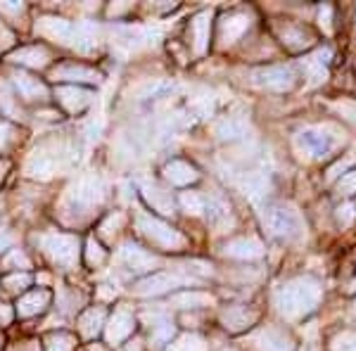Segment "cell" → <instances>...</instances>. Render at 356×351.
<instances>
[{"label": "cell", "mask_w": 356, "mask_h": 351, "mask_svg": "<svg viewBox=\"0 0 356 351\" xmlns=\"http://www.w3.org/2000/svg\"><path fill=\"white\" fill-rule=\"evenodd\" d=\"M318 302L321 287L312 278H295L275 292V307H278L280 316H285L288 320H297L312 313Z\"/></svg>", "instance_id": "cell-1"}, {"label": "cell", "mask_w": 356, "mask_h": 351, "mask_svg": "<svg viewBox=\"0 0 356 351\" xmlns=\"http://www.w3.org/2000/svg\"><path fill=\"white\" fill-rule=\"evenodd\" d=\"M340 145V133L332 126H312L295 136V147L302 152V157L321 159Z\"/></svg>", "instance_id": "cell-2"}, {"label": "cell", "mask_w": 356, "mask_h": 351, "mask_svg": "<svg viewBox=\"0 0 356 351\" xmlns=\"http://www.w3.org/2000/svg\"><path fill=\"white\" fill-rule=\"evenodd\" d=\"M264 223L268 233L280 240H297L304 233V221L300 211L290 204H271L264 211Z\"/></svg>", "instance_id": "cell-3"}, {"label": "cell", "mask_w": 356, "mask_h": 351, "mask_svg": "<svg viewBox=\"0 0 356 351\" xmlns=\"http://www.w3.org/2000/svg\"><path fill=\"white\" fill-rule=\"evenodd\" d=\"M138 230H140L152 245L164 247V250H181V247L186 245V238H183L178 230H174L169 223L159 221V218H154V216L138 218Z\"/></svg>", "instance_id": "cell-4"}, {"label": "cell", "mask_w": 356, "mask_h": 351, "mask_svg": "<svg viewBox=\"0 0 356 351\" xmlns=\"http://www.w3.org/2000/svg\"><path fill=\"white\" fill-rule=\"evenodd\" d=\"M297 76L290 67L273 65V67H261L252 72V83L261 90H271V93H285L295 85Z\"/></svg>", "instance_id": "cell-5"}, {"label": "cell", "mask_w": 356, "mask_h": 351, "mask_svg": "<svg viewBox=\"0 0 356 351\" xmlns=\"http://www.w3.org/2000/svg\"><path fill=\"white\" fill-rule=\"evenodd\" d=\"M43 247L50 254V259L65 268H72L79 259V238H74V235H62V233L45 235Z\"/></svg>", "instance_id": "cell-6"}, {"label": "cell", "mask_w": 356, "mask_h": 351, "mask_svg": "<svg viewBox=\"0 0 356 351\" xmlns=\"http://www.w3.org/2000/svg\"><path fill=\"white\" fill-rule=\"evenodd\" d=\"M186 280L188 278H183V275H178V273H152V275H147V278L138 280L134 285V292L140 297H157V295H164V292L174 290V287H181Z\"/></svg>", "instance_id": "cell-7"}, {"label": "cell", "mask_w": 356, "mask_h": 351, "mask_svg": "<svg viewBox=\"0 0 356 351\" xmlns=\"http://www.w3.org/2000/svg\"><path fill=\"white\" fill-rule=\"evenodd\" d=\"M252 347L257 351H295V342L285 330L278 327H264L252 337Z\"/></svg>", "instance_id": "cell-8"}, {"label": "cell", "mask_w": 356, "mask_h": 351, "mask_svg": "<svg viewBox=\"0 0 356 351\" xmlns=\"http://www.w3.org/2000/svg\"><path fill=\"white\" fill-rule=\"evenodd\" d=\"M275 33H278V38L283 41L285 48L290 50H307L314 43V33L309 28L295 24V22H278Z\"/></svg>", "instance_id": "cell-9"}, {"label": "cell", "mask_w": 356, "mask_h": 351, "mask_svg": "<svg viewBox=\"0 0 356 351\" xmlns=\"http://www.w3.org/2000/svg\"><path fill=\"white\" fill-rule=\"evenodd\" d=\"M36 31L48 38H55V41H60V43H69L74 38L72 22L62 19V17H41L36 24Z\"/></svg>", "instance_id": "cell-10"}, {"label": "cell", "mask_w": 356, "mask_h": 351, "mask_svg": "<svg viewBox=\"0 0 356 351\" xmlns=\"http://www.w3.org/2000/svg\"><path fill=\"white\" fill-rule=\"evenodd\" d=\"M223 254L231 259H243V261H252V259L264 256V245L257 238H238L231 240L223 247Z\"/></svg>", "instance_id": "cell-11"}, {"label": "cell", "mask_w": 356, "mask_h": 351, "mask_svg": "<svg viewBox=\"0 0 356 351\" xmlns=\"http://www.w3.org/2000/svg\"><path fill=\"white\" fill-rule=\"evenodd\" d=\"M72 199L79 206H93L102 199V183L97 178H81V181L74 186L72 190Z\"/></svg>", "instance_id": "cell-12"}, {"label": "cell", "mask_w": 356, "mask_h": 351, "mask_svg": "<svg viewBox=\"0 0 356 351\" xmlns=\"http://www.w3.org/2000/svg\"><path fill=\"white\" fill-rule=\"evenodd\" d=\"M55 95H57V102L72 114L83 112V109L90 105V93L83 88H76V85H60Z\"/></svg>", "instance_id": "cell-13"}, {"label": "cell", "mask_w": 356, "mask_h": 351, "mask_svg": "<svg viewBox=\"0 0 356 351\" xmlns=\"http://www.w3.org/2000/svg\"><path fill=\"white\" fill-rule=\"evenodd\" d=\"M134 327H136V320L129 311L126 309L114 311V316L110 318V325H107V339H110L112 344H122L124 339L134 332Z\"/></svg>", "instance_id": "cell-14"}, {"label": "cell", "mask_w": 356, "mask_h": 351, "mask_svg": "<svg viewBox=\"0 0 356 351\" xmlns=\"http://www.w3.org/2000/svg\"><path fill=\"white\" fill-rule=\"evenodd\" d=\"M164 176L171 186H191L200 178L197 169L193 164L183 162V159H171L169 164L164 166Z\"/></svg>", "instance_id": "cell-15"}, {"label": "cell", "mask_w": 356, "mask_h": 351, "mask_svg": "<svg viewBox=\"0 0 356 351\" xmlns=\"http://www.w3.org/2000/svg\"><path fill=\"white\" fill-rule=\"evenodd\" d=\"M10 62H17V65L24 67H33V69H43L50 62V53L43 48V45H26V48H19L10 55Z\"/></svg>", "instance_id": "cell-16"}, {"label": "cell", "mask_w": 356, "mask_h": 351, "mask_svg": "<svg viewBox=\"0 0 356 351\" xmlns=\"http://www.w3.org/2000/svg\"><path fill=\"white\" fill-rule=\"evenodd\" d=\"M13 83H15L17 93L22 97H26V100H41V97L48 95L45 85L26 72H13Z\"/></svg>", "instance_id": "cell-17"}, {"label": "cell", "mask_w": 356, "mask_h": 351, "mask_svg": "<svg viewBox=\"0 0 356 351\" xmlns=\"http://www.w3.org/2000/svg\"><path fill=\"white\" fill-rule=\"evenodd\" d=\"M50 304V292L48 290H33V292H26L24 297L17 302V313L22 318H29V316H36L45 311V307Z\"/></svg>", "instance_id": "cell-18"}, {"label": "cell", "mask_w": 356, "mask_h": 351, "mask_svg": "<svg viewBox=\"0 0 356 351\" xmlns=\"http://www.w3.org/2000/svg\"><path fill=\"white\" fill-rule=\"evenodd\" d=\"M209 28H211V13L195 15V19L191 22V31H193L195 53L197 55H202L209 48Z\"/></svg>", "instance_id": "cell-19"}, {"label": "cell", "mask_w": 356, "mask_h": 351, "mask_svg": "<svg viewBox=\"0 0 356 351\" xmlns=\"http://www.w3.org/2000/svg\"><path fill=\"white\" fill-rule=\"evenodd\" d=\"M119 256H122V261L126 263V268H131L134 273L154 266V256L147 254L145 250H140L138 245H131V243L122 247V254Z\"/></svg>", "instance_id": "cell-20"}, {"label": "cell", "mask_w": 356, "mask_h": 351, "mask_svg": "<svg viewBox=\"0 0 356 351\" xmlns=\"http://www.w3.org/2000/svg\"><path fill=\"white\" fill-rule=\"evenodd\" d=\"M247 26H250V17H247V15L235 13V15L223 17V22H221V26H219L221 41H223V43L238 41V38L247 31Z\"/></svg>", "instance_id": "cell-21"}, {"label": "cell", "mask_w": 356, "mask_h": 351, "mask_svg": "<svg viewBox=\"0 0 356 351\" xmlns=\"http://www.w3.org/2000/svg\"><path fill=\"white\" fill-rule=\"evenodd\" d=\"M221 320H223V325H226V330L240 332V330H245V327H250L252 323H254L257 313L254 311H247L243 307H231L228 311H223L221 313Z\"/></svg>", "instance_id": "cell-22"}, {"label": "cell", "mask_w": 356, "mask_h": 351, "mask_svg": "<svg viewBox=\"0 0 356 351\" xmlns=\"http://www.w3.org/2000/svg\"><path fill=\"white\" fill-rule=\"evenodd\" d=\"M55 79L60 81H86V83H93L97 81V72L90 67H83V65H62L55 69Z\"/></svg>", "instance_id": "cell-23"}, {"label": "cell", "mask_w": 356, "mask_h": 351, "mask_svg": "<svg viewBox=\"0 0 356 351\" xmlns=\"http://www.w3.org/2000/svg\"><path fill=\"white\" fill-rule=\"evenodd\" d=\"M143 197L147 199V204H150L154 211H162V214H171V211H174V199H171V195L164 193L162 188L143 186Z\"/></svg>", "instance_id": "cell-24"}, {"label": "cell", "mask_w": 356, "mask_h": 351, "mask_svg": "<svg viewBox=\"0 0 356 351\" xmlns=\"http://www.w3.org/2000/svg\"><path fill=\"white\" fill-rule=\"evenodd\" d=\"M214 133L221 138V140H238L247 133V122L240 117H228L221 119L219 124L214 126Z\"/></svg>", "instance_id": "cell-25"}, {"label": "cell", "mask_w": 356, "mask_h": 351, "mask_svg": "<svg viewBox=\"0 0 356 351\" xmlns=\"http://www.w3.org/2000/svg\"><path fill=\"white\" fill-rule=\"evenodd\" d=\"M102 323H105V309H88L86 313L81 316V320H79V330H81L83 337L93 339L97 332H100Z\"/></svg>", "instance_id": "cell-26"}, {"label": "cell", "mask_w": 356, "mask_h": 351, "mask_svg": "<svg viewBox=\"0 0 356 351\" xmlns=\"http://www.w3.org/2000/svg\"><path fill=\"white\" fill-rule=\"evenodd\" d=\"M211 302L214 299H211V295H207V292H181V295L171 297V304L178 309H200Z\"/></svg>", "instance_id": "cell-27"}, {"label": "cell", "mask_w": 356, "mask_h": 351, "mask_svg": "<svg viewBox=\"0 0 356 351\" xmlns=\"http://www.w3.org/2000/svg\"><path fill=\"white\" fill-rule=\"evenodd\" d=\"M238 186H240V190H243L245 195H250L252 199H257V197H261V195L266 193L268 181L261 174H245L243 178H240Z\"/></svg>", "instance_id": "cell-28"}, {"label": "cell", "mask_w": 356, "mask_h": 351, "mask_svg": "<svg viewBox=\"0 0 356 351\" xmlns=\"http://www.w3.org/2000/svg\"><path fill=\"white\" fill-rule=\"evenodd\" d=\"M76 45L81 50H93L97 43V26L93 22H83V24L76 26Z\"/></svg>", "instance_id": "cell-29"}, {"label": "cell", "mask_w": 356, "mask_h": 351, "mask_svg": "<svg viewBox=\"0 0 356 351\" xmlns=\"http://www.w3.org/2000/svg\"><path fill=\"white\" fill-rule=\"evenodd\" d=\"M45 351H74V337L67 332H53L45 337Z\"/></svg>", "instance_id": "cell-30"}, {"label": "cell", "mask_w": 356, "mask_h": 351, "mask_svg": "<svg viewBox=\"0 0 356 351\" xmlns=\"http://www.w3.org/2000/svg\"><path fill=\"white\" fill-rule=\"evenodd\" d=\"M207 218H209L214 226H219V223L228 221V206L221 202V199H211L209 204H207Z\"/></svg>", "instance_id": "cell-31"}, {"label": "cell", "mask_w": 356, "mask_h": 351, "mask_svg": "<svg viewBox=\"0 0 356 351\" xmlns=\"http://www.w3.org/2000/svg\"><path fill=\"white\" fill-rule=\"evenodd\" d=\"M29 171H31V176H50V171H53V162H50L45 154H33L31 164H29Z\"/></svg>", "instance_id": "cell-32"}, {"label": "cell", "mask_w": 356, "mask_h": 351, "mask_svg": "<svg viewBox=\"0 0 356 351\" xmlns=\"http://www.w3.org/2000/svg\"><path fill=\"white\" fill-rule=\"evenodd\" d=\"M102 261H105V250L100 247V243H95V238H90L88 245H86V263L88 266H100Z\"/></svg>", "instance_id": "cell-33"}, {"label": "cell", "mask_w": 356, "mask_h": 351, "mask_svg": "<svg viewBox=\"0 0 356 351\" xmlns=\"http://www.w3.org/2000/svg\"><path fill=\"white\" fill-rule=\"evenodd\" d=\"M330 351H356V332H340L332 339Z\"/></svg>", "instance_id": "cell-34"}, {"label": "cell", "mask_w": 356, "mask_h": 351, "mask_svg": "<svg viewBox=\"0 0 356 351\" xmlns=\"http://www.w3.org/2000/svg\"><path fill=\"white\" fill-rule=\"evenodd\" d=\"M181 204L186 206L188 214H202V211H204V202H202V197H200L197 193H183Z\"/></svg>", "instance_id": "cell-35"}, {"label": "cell", "mask_w": 356, "mask_h": 351, "mask_svg": "<svg viewBox=\"0 0 356 351\" xmlns=\"http://www.w3.org/2000/svg\"><path fill=\"white\" fill-rule=\"evenodd\" d=\"M29 283H31V275H29V273L8 275V278L3 280L5 290H10V292H19V290H24V287H29Z\"/></svg>", "instance_id": "cell-36"}, {"label": "cell", "mask_w": 356, "mask_h": 351, "mask_svg": "<svg viewBox=\"0 0 356 351\" xmlns=\"http://www.w3.org/2000/svg\"><path fill=\"white\" fill-rule=\"evenodd\" d=\"M174 335V325L171 323H162V325H154V332H152V342L154 344H166Z\"/></svg>", "instance_id": "cell-37"}, {"label": "cell", "mask_w": 356, "mask_h": 351, "mask_svg": "<svg viewBox=\"0 0 356 351\" xmlns=\"http://www.w3.org/2000/svg\"><path fill=\"white\" fill-rule=\"evenodd\" d=\"M0 109H3L8 117H15L17 114V107H15V100H13V93H10L5 85H0Z\"/></svg>", "instance_id": "cell-38"}, {"label": "cell", "mask_w": 356, "mask_h": 351, "mask_svg": "<svg viewBox=\"0 0 356 351\" xmlns=\"http://www.w3.org/2000/svg\"><path fill=\"white\" fill-rule=\"evenodd\" d=\"M337 190H340L342 195H354L356 193V171H347L340 183H337Z\"/></svg>", "instance_id": "cell-39"}, {"label": "cell", "mask_w": 356, "mask_h": 351, "mask_svg": "<svg viewBox=\"0 0 356 351\" xmlns=\"http://www.w3.org/2000/svg\"><path fill=\"white\" fill-rule=\"evenodd\" d=\"M354 216H356V206L352 202L342 204L340 209H337V221H340L342 226H349V223L354 221Z\"/></svg>", "instance_id": "cell-40"}, {"label": "cell", "mask_w": 356, "mask_h": 351, "mask_svg": "<svg viewBox=\"0 0 356 351\" xmlns=\"http://www.w3.org/2000/svg\"><path fill=\"white\" fill-rule=\"evenodd\" d=\"M13 263H17V266H22V268H29V259L22 254V252H17V250L10 252L8 259L3 261V266L5 268H13Z\"/></svg>", "instance_id": "cell-41"}, {"label": "cell", "mask_w": 356, "mask_h": 351, "mask_svg": "<svg viewBox=\"0 0 356 351\" xmlns=\"http://www.w3.org/2000/svg\"><path fill=\"white\" fill-rule=\"evenodd\" d=\"M352 162H354V157H347L344 162H337L335 166H332V169L328 171V178H330V181H332L335 176H340V171H342V176H344V171H347V166L352 164Z\"/></svg>", "instance_id": "cell-42"}, {"label": "cell", "mask_w": 356, "mask_h": 351, "mask_svg": "<svg viewBox=\"0 0 356 351\" xmlns=\"http://www.w3.org/2000/svg\"><path fill=\"white\" fill-rule=\"evenodd\" d=\"M176 351H202V342H200V339H195V337H191V339H186V342H183Z\"/></svg>", "instance_id": "cell-43"}, {"label": "cell", "mask_w": 356, "mask_h": 351, "mask_svg": "<svg viewBox=\"0 0 356 351\" xmlns=\"http://www.w3.org/2000/svg\"><path fill=\"white\" fill-rule=\"evenodd\" d=\"M10 140H13V129L8 124H0V147H5Z\"/></svg>", "instance_id": "cell-44"}, {"label": "cell", "mask_w": 356, "mask_h": 351, "mask_svg": "<svg viewBox=\"0 0 356 351\" xmlns=\"http://www.w3.org/2000/svg\"><path fill=\"white\" fill-rule=\"evenodd\" d=\"M10 320H13V311L8 304H0V325H8Z\"/></svg>", "instance_id": "cell-45"}, {"label": "cell", "mask_w": 356, "mask_h": 351, "mask_svg": "<svg viewBox=\"0 0 356 351\" xmlns=\"http://www.w3.org/2000/svg\"><path fill=\"white\" fill-rule=\"evenodd\" d=\"M24 5L22 3H0V13H22Z\"/></svg>", "instance_id": "cell-46"}, {"label": "cell", "mask_w": 356, "mask_h": 351, "mask_svg": "<svg viewBox=\"0 0 356 351\" xmlns=\"http://www.w3.org/2000/svg\"><path fill=\"white\" fill-rule=\"evenodd\" d=\"M8 245H10V238L5 233H0V250H5Z\"/></svg>", "instance_id": "cell-47"}, {"label": "cell", "mask_w": 356, "mask_h": 351, "mask_svg": "<svg viewBox=\"0 0 356 351\" xmlns=\"http://www.w3.org/2000/svg\"><path fill=\"white\" fill-rule=\"evenodd\" d=\"M86 351H107V349H102L100 344H95V347H88V349H86Z\"/></svg>", "instance_id": "cell-48"}]
</instances>
